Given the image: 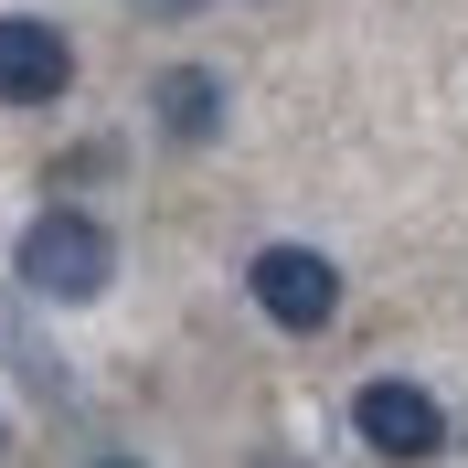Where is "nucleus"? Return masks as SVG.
I'll return each instance as SVG.
<instances>
[{"label": "nucleus", "mask_w": 468, "mask_h": 468, "mask_svg": "<svg viewBox=\"0 0 468 468\" xmlns=\"http://www.w3.org/2000/svg\"><path fill=\"white\" fill-rule=\"evenodd\" d=\"M149 107H160V128H171L181 149H203V139H224V75H203V64H171V75H160V96H149Z\"/></svg>", "instance_id": "5"}, {"label": "nucleus", "mask_w": 468, "mask_h": 468, "mask_svg": "<svg viewBox=\"0 0 468 468\" xmlns=\"http://www.w3.org/2000/svg\"><path fill=\"white\" fill-rule=\"evenodd\" d=\"M86 468H139V458H117V447H107V458H86Z\"/></svg>", "instance_id": "6"}, {"label": "nucleus", "mask_w": 468, "mask_h": 468, "mask_svg": "<svg viewBox=\"0 0 468 468\" xmlns=\"http://www.w3.org/2000/svg\"><path fill=\"white\" fill-rule=\"evenodd\" d=\"M11 277H22L32 298H96L117 277V234L96 224V213H75V203H54V213H32L22 224V245H11Z\"/></svg>", "instance_id": "1"}, {"label": "nucleus", "mask_w": 468, "mask_h": 468, "mask_svg": "<svg viewBox=\"0 0 468 468\" xmlns=\"http://www.w3.org/2000/svg\"><path fill=\"white\" fill-rule=\"evenodd\" d=\"M75 86V43L43 11H0V107H54Z\"/></svg>", "instance_id": "4"}, {"label": "nucleus", "mask_w": 468, "mask_h": 468, "mask_svg": "<svg viewBox=\"0 0 468 468\" xmlns=\"http://www.w3.org/2000/svg\"><path fill=\"white\" fill-rule=\"evenodd\" d=\"M149 11H192V0H149Z\"/></svg>", "instance_id": "7"}, {"label": "nucleus", "mask_w": 468, "mask_h": 468, "mask_svg": "<svg viewBox=\"0 0 468 468\" xmlns=\"http://www.w3.org/2000/svg\"><path fill=\"white\" fill-rule=\"evenodd\" d=\"M0 447H11V426H0Z\"/></svg>", "instance_id": "8"}, {"label": "nucleus", "mask_w": 468, "mask_h": 468, "mask_svg": "<svg viewBox=\"0 0 468 468\" xmlns=\"http://www.w3.org/2000/svg\"><path fill=\"white\" fill-rule=\"evenodd\" d=\"M351 426H362V447L394 458V468H426V458L447 447V405L426 394V383H405V373L362 383V394H351Z\"/></svg>", "instance_id": "3"}, {"label": "nucleus", "mask_w": 468, "mask_h": 468, "mask_svg": "<svg viewBox=\"0 0 468 468\" xmlns=\"http://www.w3.org/2000/svg\"><path fill=\"white\" fill-rule=\"evenodd\" d=\"M245 288H256V309L277 330H330L341 320V266H330L320 245H256Z\"/></svg>", "instance_id": "2"}]
</instances>
